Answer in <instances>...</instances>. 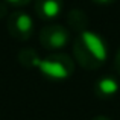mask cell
Wrapping results in <instances>:
<instances>
[{"label": "cell", "instance_id": "cell-3", "mask_svg": "<svg viewBox=\"0 0 120 120\" xmlns=\"http://www.w3.org/2000/svg\"><path fill=\"white\" fill-rule=\"evenodd\" d=\"M68 40H70V34H68L67 27L61 26V24H49L40 30V43L47 50L56 52V50L64 49Z\"/></svg>", "mask_w": 120, "mask_h": 120}, {"label": "cell", "instance_id": "cell-4", "mask_svg": "<svg viewBox=\"0 0 120 120\" xmlns=\"http://www.w3.org/2000/svg\"><path fill=\"white\" fill-rule=\"evenodd\" d=\"M34 20L26 12H12L8 17V32L12 38L18 41L29 40L34 34Z\"/></svg>", "mask_w": 120, "mask_h": 120}, {"label": "cell", "instance_id": "cell-11", "mask_svg": "<svg viewBox=\"0 0 120 120\" xmlns=\"http://www.w3.org/2000/svg\"><path fill=\"white\" fill-rule=\"evenodd\" d=\"M93 3H97V5H111L116 0H91Z\"/></svg>", "mask_w": 120, "mask_h": 120}, {"label": "cell", "instance_id": "cell-6", "mask_svg": "<svg viewBox=\"0 0 120 120\" xmlns=\"http://www.w3.org/2000/svg\"><path fill=\"white\" fill-rule=\"evenodd\" d=\"M119 91V82L112 76H102L94 84V94L100 99H111Z\"/></svg>", "mask_w": 120, "mask_h": 120}, {"label": "cell", "instance_id": "cell-12", "mask_svg": "<svg viewBox=\"0 0 120 120\" xmlns=\"http://www.w3.org/2000/svg\"><path fill=\"white\" fill-rule=\"evenodd\" d=\"M91 120H111V119L105 117V116H97V117H94V119H91Z\"/></svg>", "mask_w": 120, "mask_h": 120}, {"label": "cell", "instance_id": "cell-5", "mask_svg": "<svg viewBox=\"0 0 120 120\" xmlns=\"http://www.w3.org/2000/svg\"><path fill=\"white\" fill-rule=\"evenodd\" d=\"M62 8H64L62 0H37L35 2V12L43 20H53L59 17Z\"/></svg>", "mask_w": 120, "mask_h": 120}, {"label": "cell", "instance_id": "cell-10", "mask_svg": "<svg viewBox=\"0 0 120 120\" xmlns=\"http://www.w3.org/2000/svg\"><path fill=\"white\" fill-rule=\"evenodd\" d=\"M114 64H116V70L120 73V49L117 50V53H116V59H114Z\"/></svg>", "mask_w": 120, "mask_h": 120}, {"label": "cell", "instance_id": "cell-8", "mask_svg": "<svg viewBox=\"0 0 120 120\" xmlns=\"http://www.w3.org/2000/svg\"><path fill=\"white\" fill-rule=\"evenodd\" d=\"M3 2L9 3V5H14V6H24L29 2H32V0H3Z\"/></svg>", "mask_w": 120, "mask_h": 120}, {"label": "cell", "instance_id": "cell-9", "mask_svg": "<svg viewBox=\"0 0 120 120\" xmlns=\"http://www.w3.org/2000/svg\"><path fill=\"white\" fill-rule=\"evenodd\" d=\"M6 14H8V6H6V2L0 0V18H5Z\"/></svg>", "mask_w": 120, "mask_h": 120}, {"label": "cell", "instance_id": "cell-2", "mask_svg": "<svg viewBox=\"0 0 120 120\" xmlns=\"http://www.w3.org/2000/svg\"><path fill=\"white\" fill-rule=\"evenodd\" d=\"M34 68L40 71L44 78L52 81H64L70 78L75 71V61L67 55L61 52H52L50 55L38 58L34 62Z\"/></svg>", "mask_w": 120, "mask_h": 120}, {"label": "cell", "instance_id": "cell-1", "mask_svg": "<svg viewBox=\"0 0 120 120\" xmlns=\"http://www.w3.org/2000/svg\"><path fill=\"white\" fill-rule=\"evenodd\" d=\"M73 55L82 68L97 70L108 59V44L97 32L87 29L75 40Z\"/></svg>", "mask_w": 120, "mask_h": 120}, {"label": "cell", "instance_id": "cell-7", "mask_svg": "<svg viewBox=\"0 0 120 120\" xmlns=\"http://www.w3.org/2000/svg\"><path fill=\"white\" fill-rule=\"evenodd\" d=\"M67 24L71 29L78 30V32H84L88 29V17L84 14V11L81 9H73L70 11V14L67 15Z\"/></svg>", "mask_w": 120, "mask_h": 120}]
</instances>
